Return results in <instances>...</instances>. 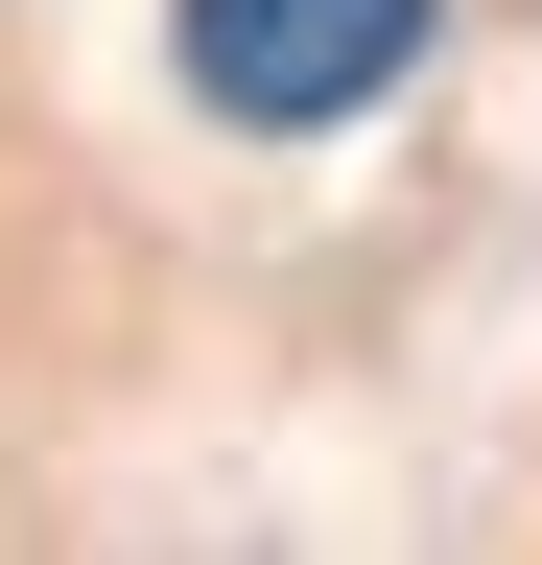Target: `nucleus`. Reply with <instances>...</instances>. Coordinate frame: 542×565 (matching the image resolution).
<instances>
[{
  "label": "nucleus",
  "instance_id": "1",
  "mask_svg": "<svg viewBox=\"0 0 542 565\" xmlns=\"http://www.w3.org/2000/svg\"><path fill=\"white\" fill-rule=\"evenodd\" d=\"M425 24L448 0H166V71L236 141H330V118H378L401 71H425Z\"/></svg>",
  "mask_w": 542,
  "mask_h": 565
}]
</instances>
